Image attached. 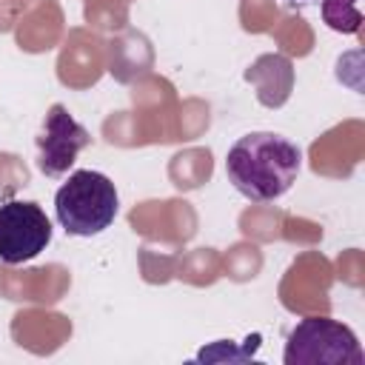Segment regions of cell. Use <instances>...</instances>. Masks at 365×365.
Segmentation results:
<instances>
[{"label":"cell","mask_w":365,"mask_h":365,"mask_svg":"<svg viewBox=\"0 0 365 365\" xmlns=\"http://www.w3.org/2000/svg\"><path fill=\"white\" fill-rule=\"evenodd\" d=\"M302 165V151L282 134L251 131L240 137L225 157L228 182L251 202H271L282 197Z\"/></svg>","instance_id":"6da1fadb"},{"label":"cell","mask_w":365,"mask_h":365,"mask_svg":"<svg viewBox=\"0 0 365 365\" xmlns=\"http://www.w3.org/2000/svg\"><path fill=\"white\" fill-rule=\"evenodd\" d=\"M117 205L120 200L114 182L91 168L71 171L54 194L57 222L74 237H94L106 231L117 217Z\"/></svg>","instance_id":"7a4b0ae2"},{"label":"cell","mask_w":365,"mask_h":365,"mask_svg":"<svg viewBox=\"0 0 365 365\" xmlns=\"http://www.w3.org/2000/svg\"><path fill=\"white\" fill-rule=\"evenodd\" d=\"M285 365H362L356 334L331 317H305L288 334Z\"/></svg>","instance_id":"3957f363"},{"label":"cell","mask_w":365,"mask_h":365,"mask_svg":"<svg viewBox=\"0 0 365 365\" xmlns=\"http://www.w3.org/2000/svg\"><path fill=\"white\" fill-rule=\"evenodd\" d=\"M51 242V222L37 202L11 200L0 205V259L20 265L34 259Z\"/></svg>","instance_id":"277c9868"},{"label":"cell","mask_w":365,"mask_h":365,"mask_svg":"<svg viewBox=\"0 0 365 365\" xmlns=\"http://www.w3.org/2000/svg\"><path fill=\"white\" fill-rule=\"evenodd\" d=\"M88 143H91V134L68 114L66 106L54 103L37 137V168L46 177H63Z\"/></svg>","instance_id":"5b68a950"},{"label":"cell","mask_w":365,"mask_h":365,"mask_svg":"<svg viewBox=\"0 0 365 365\" xmlns=\"http://www.w3.org/2000/svg\"><path fill=\"white\" fill-rule=\"evenodd\" d=\"M322 17L334 31L354 34V31H359V23H362L359 0H325L322 3Z\"/></svg>","instance_id":"8992f818"},{"label":"cell","mask_w":365,"mask_h":365,"mask_svg":"<svg viewBox=\"0 0 365 365\" xmlns=\"http://www.w3.org/2000/svg\"><path fill=\"white\" fill-rule=\"evenodd\" d=\"M288 3H314V0H288Z\"/></svg>","instance_id":"52a82bcc"}]
</instances>
